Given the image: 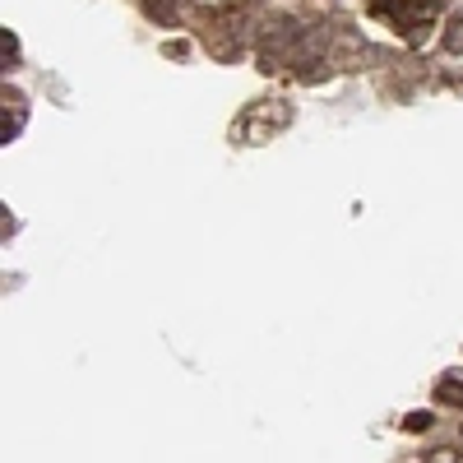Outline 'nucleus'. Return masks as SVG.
<instances>
[{
    "mask_svg": "<svg viewBox=\"0 0 463 463\" xmlns=\"http://www.w3.org/2000/svg\"><path fill=\"white\" fill-rule=\"evenodd\" d=\"M288 126H292V107L288 102H255L241 116V139L246 144H264V139H274Z\"/></svg>",
    "mask_w": 463,
    "mask_h": 463,
    "instance_id": "nucleus-1",
    "label": "nucleus"
},
{
    "mask_svg": "<svg viewBox=\"0 0 463 463\" xmlns=\"http://www.w3.org/2000/svg\"><path fill=\"white\" fill-rule=\"evenodd\" d=\"M375 14H384L408 37H421V28L440 14V0H375Z\"/></svg>",
    "mask_w": 463,
    "mask_h": 463,
    "instance_id": "nucleus-2",
    "label": "nucleus"
},
{
    "mask_svg": "<svg viewBox=\"0 0 463 463\" xmlns=\"http://www.w3.org/2000/svg\"><path fill=\"white\" fill-rule=\"evenodd\" d=\"M436 403L463 408V371H445V375L436 380Z\"/></svg>",
    "mask_w": 463,
    "mask_h": 463,
    "instance_id": "nucleus-3",
    "label": "nucleus"
},
{
    "mask_svg": "<svg viewBox=\"0 0 463 463\" xmlns=\"http://www.w3.org/2000/svg\"><path fill=\"white\" fill-rule=\"evenodd\" d=\"M176 5H181V0H144V10H148L153 19H163V24L176 19Z\"/></svg>",
    "mask_w": 463,
    "mask_h": 463,
    "instance_id": "nucleus-4",
    "label": "nucleus"
},
{
    "mask_svg": "<svg viewBox=\"0 0 463 463\" xmlns=\"http://www.w3.org/2000/svg\"><path fill=\"white\" fill-rule=\"evenodd\" d=\"M445 47H449L454 56H463V14L449 19V28H445Z\"/></svg>",
    "mask_w": 463,
    "mask_h": 463,
    "instance_id": "nucleus-5",
    "label": "nucleus"
},
{
    "mask_svg": "<svg viewBox=\"0 0 463 463\" xmlns=\"http://www.w3.org/2000/svg\"><path fill=\"white\" fill-rule=\"evenodd\" d=\"M403 431H431V412H408L403 417Z\"/></svg>",
    "mask_w": 463,
    "mask_h": 463,
    "instance_id": "nucleus-6",
    "label": "nucleus"
},
{
    "mask_svg": "<svg viewBox=\"0 0 463 463\" xmlns=\"http://www.w3.org/2000/svg\"><path fill=\"white\" fill-rule=\"evenodd\" d=\"M0 52H5V65H14V56H19V43H14V33H10V28L0 33Z\"/></svg>",
    "mask_w": 463,
    "mask_h": 463,
    "instance_id": "nucleus-7",
    "label": "nucleus"
},
{
    "mask_svg": "<svg viewBox=\"0 0 463 463\" xmlns=\"http://www.w3.org/2000/svg\"><path fill=\"white\" fill-rule=\"evenodd\" d=\"M431 463H454V454H449V449H440V454H431Z\"/></svg>",
    "mask_w": 463,
    "mask_h": 463,
    "instance_id": "nucleus-8",
    "label": "nucleus"
}]
</instances>
